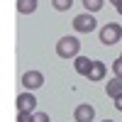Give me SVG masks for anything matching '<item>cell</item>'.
<instances>
[{
    "instance_id": "19",
    "label": "cell",
    "mask_w": 122,
    "mask_h": 122,
    "mask_svg": "<svg viewBox=\"0 0 122 122\" xmlns=\"http://www.w3.org/2000/svg\"><path fill=\"white\" fill-rule=\"evenodd\" d=\"M103 122H115V120H103Z\"/></svg>"
},
{
    "instance_id": "16",
    "label": "cell",
    "mask_w": 122,
    "mask_h": 122,
    "mask_svg": "<svg viewBox=\"0 0 122 122\" xmlns=\"http://www.w3.org/2000/svg\"><path fill=\"white\" fill-rule=\"evenodd\" d=\"M115 107H117V110H120V112H122V95H120V98L115 100Z\"/></svg>"
},
{
    "instance_id": "18",
    "label": "cell",
    "mask_w": 122,
    "mask_h": 122,
    "mask_svg": "<svg viewBox=\"0 0 122 122\" xmlns=\"http://www.w3.org/2000/svg\"><path fill=\"white\" fill-rule=\"evenodd\" d=\"M107 3H112V5H117V3H120V0H107Z\"/></svg>"
},
{
    "instance_id": "7",
    "label": "cell",
    "mask_w": 122,
    "mask_h": 122,
    "mask_svg": "<svg viewBox=\"0 0 122 122\" xmlns=\"http://www.w3.org/2000/svg\"><path fill=\"white\" fill-rule=\"evenodd\" d=\"M86 78H88V81H103V78H105V64L93 59V66H90V71H88Z\"/></svg>"
},
{
    "instance_id": "4",
    "label": "cell",
    "mask_w": 122,
    "mask_h": 122,
    "mask_svg": "<svg viewBox=\"0 0 122 122\" xmlns=\"http://www.w3.org/2000/svg\"><path fill=\"white\" fill-rule=\"evenodd\" d=\"M15 103H17V112H34V107H37V98L27 90V93H20V95H17Z\"/></svg>"
},
{
    "instance_id": "1",
    "label": "cell",
    "mask_w": 122,
    "mask_h": 122,
    "mask_svg": "<svg viewBox=\"0 0 122 122\" xmlns=\"http://www.w3.org/2000/svg\"><path fill=\"white\" fill-rule=\"evenodd\" d=\"M56 54L61 59H76L81 54V42L76 37H61L56 42Z\"/></svg>"
},
{
    "instance_id": "15",
    "label": "cell",
    "mask_w": 122,
    "mask_h": 122,
    "mask_svg": "<svg viewBox=\"0 0 122 122\" xmlns=\"http://www.w3.org/2000/svg\"><path fill=\"white\" fill-rule=\"evenodd\" d=\"M34 122H49V115L46 112H34Z\"/></svg>"
},
{
    "instance_id": "10",
    "label": "cell",
    "mask_w": 122,
    "mask_h": 122,
    "mask_svg": "<svg viewBox=\"0 0 122 122\" xmlns=\"http://www.w3.org/2000/svg\"><path fill=\"white\" fill-rule=\"evenodd\" d=\"M37 10V0H17V12L20 15H32Z\"/></svg>"
},
{
    "instance_id": "2",
    "label": "cell",
    "mask_w": 122,
    "mask_h": 122,
    "mask_svg": "<svg viewBox=\"0 0 122 122\" xmlns=\"http://www.w3.org/2000/svg\"><path fill=\"white\" fill-rule=\"evenodd\" d=\"M100 42H103L105 46H112L115 42H120L122 39V27L117 25V22H107L105 27H100Z\"/></svg>"
},
{
    "instance_id": "9",
    "label": "cell",
    "mask_w": 122,
    "mask_h": 122,
    "mask_svg": "<svg viewBox=\"0 0 122 122\" xmlns=\"http://www.w3.org/2000/svg\"><path fill=\"white\" fill-rule=\"evenodd\" d=\"M105 90H107V95H110V98H115V100H117V98L122 95V78H112V81H107V88H105Z\"/></svg>"
},
{
    "instance_id": "5",
    "label": "cell",
    "mask_w": 122,
    "mask_h": 122,
    "mask_svg": "<svg viewBox=\"0 0 122 122\" xmlns=\"http://www.w3.org/2000/svg\"><path fill=\"white\" fill-rule=\"evenodd\" d=\"M22 86H25L27 90L42 88V86H44V76H42V71H27V73L22 76Z\"/></svg>"
},
{
    "instance_id": "6",
    "label": "cell",
    "mask_w": 122,
    "mask_h": 122,
    "mask_svg": "<svg viewBox=\"0 0 122 122\" xmlns=\"http://www.w3.org/2000/svg\"><path fill=\"white\" fill-rule=\"evenodd\" d=\"M73 120H76V122H93V120H95V107L88 105V103L78 105V107L73 110Z\"/></svg>"
},
{
    "instance_id": "3",
    "label": "cell",
    "mask_w": 122,
    "mask_h": 122,
    "mask_svg": "<svg viewBox=\"0 0 122 122\" xmlns=\"http://www.w3.org/2000/svg\"><path fill=\"white\" fill-rule=\"evenodd\" d=\"M95 27H98V22H95V17L90 15V12H83V15H76V17H73V29L81 32V34L95 32Z\"/></svg>"
},
{
    "instance_id": "12",
    "label": "cell",
    "mask_w": 122,
    "mask_h": 122,
    "mask_svg": "<svg viewBox=\"0 0 122 122\" xmlns=\"http://www.w3.org/2000/svg\"><path fill=\"white\" fill-rule=\"evenodd\" d=\"M54 10H59V12H66V10H71V5H73V0H51Z\"/></svg>"
},
{
    "instance_id": "8",
    "label": "cell",
    "mask_w": 122,
    "mask_h": 122,
    "mask_svg": "<svg viewBox=\"0 0 122 122\" xmlns=\"http://www.w3.org/2000/svg\"><path fill=\"white\" fill-rule=\"evenodd\" d=\"M90 66H93V59H88V56H76L73 59V68H76V73H81V76H88Z\"/></svg>"
},
{
    "instance_id": "17",
    "label": "cell",
    "mask_w": 122,
    "mask_h": 122,
    "mask_svg": "<svg viewBox=\"0 0 122 122\" xmlns=\"http://www.w3.org/2000/svg\"><path fill=\"white\" fill-rule=\"evenodd\" d=\"M115 7H117V12H120V15H122V0H120V3H117V5H115Z\"/></svg>"
},
{
    "instance_id": "11",
    "label": "cell",
    "mask_w": 122,
    "mask_h": 122,
    "mask_svg": "<svg viewBox=\"0 0 122 122\" xmlns=\"http://www.w3.org/2000/svg\"><path fill=\"white\" fill-rule=\"evenodd\" d=\"M86 7V12H98L100 7H103V0H81Z\"/></svg>"
},
{
    "instance_id": "13",
    "label": "cell",
    "mask_w": 122,
    "mask_h": 122,
    "mask_svg": "<svg viewBox=\"0 0 122 122\" xmlns=\"http://www.w3.org/2000/svg\"><path fill=\"white\" fill-rule=\"evenodd\" d=\"M112 73H115V78H122V56L112 61Z\"/></svg>"
},
{
    "instance_id": "14",
    "label": "cell",
    "mask_w": 122,
    "mask_h": 122,
    "mask_svg": "<svg viewBox=\"0 0 122 122\" xmlns=\"http://www.w3.org/2000/svg\"><path fill=\"white\" fill-rule=\"evenodd\" d=\"M17 122H34V112H17Z\"/></svg>"
}]
</instances>
